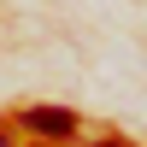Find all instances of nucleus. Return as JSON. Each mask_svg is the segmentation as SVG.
Returning <instances> with one entry per match:
<instances>
[{
  "label": "nucleus",
  "mask_w": 147,
  "mask_h": 147,
  "mask_svg": "<svg viewBox=\"0 0 147 147\" xmlns=\"http://www.w3.org/2000/svg\"><path fill=\"white\" fill-rule=\"evenodd\" d=\"M100 147H112V141H100Z\"/></svg>",
  "instance_id": "obj_3"
},
{
  "label": "nucleus",
  "mask_w": 147,
  "mask_h": 147,
  "mask_svg": "<svg viewBox=\"0 0 147 147\" xmlns=\"http://www.w3.org/2000/svg\"><path fill=\"white\" fill-rule=\"evenodd\" d=\"M24 129H30V136H47V141H71V136H77V112L30 106V112H24Z\"/></svg>",
  "instance_id": "obj_1"
},
{
  "label": "nucleus",
  "mask_w": 147,
  "mask_h": 147,
  "mask_svg": "<svg viewBox=\"0 0 147 147\" xmlns=\"http://www.w3.org/2000/svg\"><path fill=\"white\" fill-rule=\"evenodd\" d=\"M0 147H12V141H6V136H0Z\"/></svg>",
  "instance_id": "obj_2"
}]
</instances>
